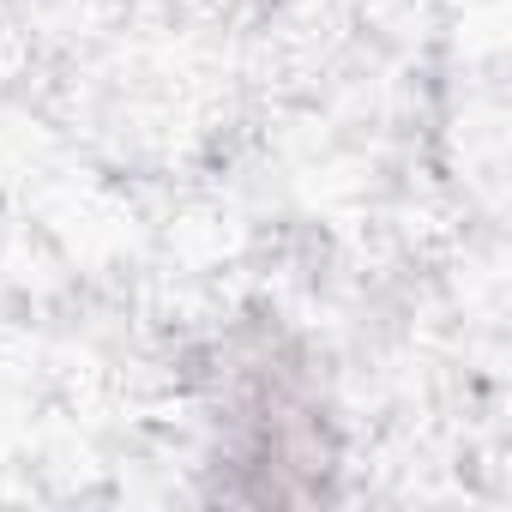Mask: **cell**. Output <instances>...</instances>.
<instances>
[{"mask_svg":"<svg viewBox=\"0 0 512 512\" xmlns=\"http://www.w3.org/2000/svg\"><path fill=\"white\" fill-rule=\"evenodd\" d=\"M338 422L320 368L278 320H253L223 344L211 398V494L247 506L332 500Z\"/></svg>","mask_w":512,"mask_h":512,"instance_id":"1","label":"cell"}]
</instances>
